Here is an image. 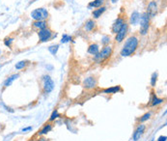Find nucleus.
Here are the masks:
<instances>
[{
  "label": "nucleus",
  "mask_w": 167,
  "mask_h": 141,
  "mask_svg": "<svg viewBox=\"0 0 167 141\" xmlns=\"http://www.w3.org/2000/svg\"><path fill=\"white\" fill-rule=\"evenodd\" d=\"M138 38L136 36H131L126 39V41L123 46V49L121 50V56L122 57H129L131 56L134 52L136 51L138 48Z\"/></svg>",
  "instance_id": "obj_1"
},
{
  "label": "nucleus",
  "mask_w": 167,
  "mask_h": 141,
  "mask_svg": "<svg viewBox=\"0 0 167 141\" xmlns=\"http://www.w3.org/2000/svg\"><path fill=\"white\" fill-rule=\"evenodd\" d=\"M113 49L110 45H105L103 49L96 55H94V60L98 62V63H101L102 61L108 59L111 55H112Z\"/></svg>",
  "instance_id": "obj_2"
},
{
  "label": "nucleus",
  "mask_w": 167,
  "mask_h": 141,
  "mask_svg": "<svg viewBox=\"0 0 167 141\" xmlns=\"http://www.w3.org/2000/svg\"><path fill=\"white\" fill-rule=\"evenodd\" d=\"M140 34L142 36H145L148 34V31L150 28V17L147 15V13H143L140 15Z\"/></svg>",
  "instance_id": "obj_3"
},
{
  "label": "nucleus",
  "mask_w": 167,
  "mask_h": 141,
  "mask_svg": "<svg viewBox=\"0 0 167 141\" xmlns=\"http://www.w3.org/2000/svg\"><path fill=\"white\" fill-rule=\"evenodd\" d=\"M31 18H32L34 20H45L47 18H49V11L45 8H38V9H35L34 11L31 12Z\"/></svg>",
  "instance_id": "obj_4"
},
{
  "label": "nucleus",
  "mask_w": 167,
  "mask_h": 141,
  "mask_svg": "<svg viewBox=\"0 0 167 141\" xmlns=\"http://www.w3.org/2000/svg\"><path fill=\"white\" fill-rule=\"evenodd\" d=\"M38 36H39V40L42 43H45L49 42L50 39L52 38V31L49 28H45L40 30L38 32Z\"/></svg>",
  "instance_id": "obj_5"
},
{
  "label": "nucleus",
  "mask_w": 167,
  "mask_h": 141,
  "mask_svg": "<svg viewBox=\"0 0 167 141\" xmlns=\"http://www.w3.org/2000/svg\"><path fill=\"white\" fill-rule=\"evenodd\" d=\"M43 87H44V91L45 94L50 93L54 89V82L49 75L43 76Z\"/></svg>",
  "instance_id": "obj_6"
},
{
  "label": "nucleus",
  "mask_w": 167,
  "mask_h": 141,
  "mask_svg": "<svg viewBox=\"0 0 167 141\" xmlns=\"http://www.w3.org/2000/svg\"><path fill=\"white\" fill-rule=\"evenodd\" d=\"M128 31H129V24L128 23H125V24L122 26V28L118 31V33H116L115 41L117 43H122L125 40L126 34H128Z\"/></svg>",
  "instance_id": "obj_7"
},
{
  "label": "nucleus",
  "mask_w": 167,
  "mask_h": 141,
  "mask_svg": "<svg viewBox=\"0 0 167 141\" xmlns=\"http://www.w3.org/2000/svg\"><path fill=\"white\" fill-rule=\"evenodd\" d=\"M97 83H98V81H97L96 78H95L94 76H89V77H87L84 79L83 86H84V88L91 90V89H94L95 87H96Z\"/></svg>",
  "instance_id": "obj_8"
},
{
  "label": "nucleus",
  "mask_w": 167,
  "mask_h": 141,
  "mask_svg": "<svg viewBox=\"0 0 167 141\" xmlns=\"http://www.w3.org/2000/svg\"><path fill=\"white\" fill-rule=\"evenodd\" d=\"M147 15L150 18H154L156 17V15L157 13V4L156 1H151L147 7Z\"/></svg>",
  "instance_id": "obj_9"
},
{
  "label": "nucleus",
  "mask_w": 167,
  "mask_h": 141,
  "mask_svg": "<svg viewBox=\"0 0 167 141\" xmlns=\"http://www.w3.org/2000/svg\"><path fill=\"white\" fill-rule=\"evenodd\" d=\"M125 23H126V20H125L124 18H118L112 24V28H111L112 33H114V34L118 33V31L122 28V26L125 24Z\"/></svg>",
  "instance_id": "obj_10"
},
{
  "label": "nucleus",
  "mask_w": 167,
  "mask_h": 141,
  "mask_svg": "<svg viewBox=\"0 0 167 141\" xmlns=\"http://www.w3.org/2000/svg\"><path fill=\"white\" fill-rule=\"evenodd\" d=\"M145 129H146L145 125H139V126L136 128V130H135V131L133 132V135H132L133 141H138L140 139L142 135L144 134Z\"/></svg>",
  "instance_id": "obj_11"
},
{
  "label": "nucleus",
  "mask_w": 167,
  "mask_h": 141,
  "mask_svg": "<svg viewBox=\"0 0 167 141\" xmlns=\"http://www.w3.org/2000/svg\"><path fill=\"white\" fill-rule=\"evenodd\" d=\"M19 77V74H14V75H10V76H8V77L6 78V80L4 81V83H3L4 87H9V86H11V85L13 84V82H14L15 80H17Z\"/></svg>",
  "instance_id": "obj_12"
},
{
  "label": "nucleus",
  "mask_w": 167,
  "mask_h": 141,
  "mask_svg": "<svg viewBox=\"0 0 167 141\" xmlns=\"http://www.w3.org/2000/svg\"><path fill=\"white\" fill-rule=\"evenodd\" d=\"M95 27H96V21L94 19L87 20L84 24V30L87 31V32H91V31H93L95 29Z\"/></svg>",
  "instance_id": "obj_13"
},
{
  "label": "nucleus",
  "mask_w": 167,
  "mask_h": 141,
  "mask_svg": "<svg viewBox=\"0 0 167 141\" xmlns=\"http://www.w3.org/2000/svg\"><path fill=\"white\" fill-rule=\"evenodd\" d=\"M139 20H140V14L136 11H134L131 15V19H130V21H131V25H136L139 23Z\"/></svg>",
  "instance_id": "obj_14"
},
{
  "label": "nucleus",
  "mask_w": 167,
  "mask_h": 141,
  "mask_svg": "<svg viewBox=\"0 0 167 141\" xmlns=\"http://www.w3.org/2000/svg\"><path fill=\"white\" fill-rule=\"evenodd\" d=\"M33 26L37 29H40V30H42V29H45L46 28L47 26V22L45 20H35L33 22Z\"/></svg>",
  "instance_id": "obj_15"
},
{
  "label": "nucleus",
  "mask_w": 167,
  "mask_h": 141,
  "mask_svg": "<svg viewBox=\"0 0 167 141\" xmlns=\"http://www.w3.org/2000/svg\"><path fill=\"white\" fill-rule=\"evenodd\" d=\"M87 51H88V53L92 54V55H96V54H98L100 52V48L97 44H91Z\"/></svg>",
  "instance_id": "obj_16"
},
{
  "label": "nucleus",
  "mask_w": 167,
  "mask_h": 141,
  "mask_svg": "<svg viewBox=\"0 0 167 141\" xmlns=\"http://www.w3.org/2000/svg\"><path fill=\"white\" fill-rule=\"evenodd\" d=\"M105 10H106V8L103 7V6L98 8V9H96V10H94V12H93V17H94V19H99L101 15L105 12Z\"/></svg>",
  "instance_id": "obj_17"
},
{
  "label": "nucleus",
  "mask_w": 167,
  "mask_h": 141,
  "mask_svg": "<svg viewBox=\"0 0 167 141\" xmlns=\"http://www.w3.org/2000/svg\"><path fill=\"white\" fill-rule=\"evenodd\" d=\"M121 91V86H113V87H110V88H106L102 92L105 94H115L117 92H120Z\"/></svg>",
  "instance_id": "obj_18"
},
{
  "label": "nucleus",
  "mask_w": 167,
  "mask_h": 141,
  "mask_svg": "<svg viewBox=\"0 0 167 141\" xmlns=\"http://www.w3.org/2000/svg\"><path fill=\"white\" fill-rule=\"evenodd\" d=\"M103 0H94V1H91L88 5L89 9H94V8H100L102 6L103 4Z\"/></svg>",
  "instance_id": "obj_19"
},
{
  "label": "nucleus",
  "mask_w": 167,
  "mask_h": 141,
  "mask_svg": "<svg viewBox=\"0 0 167 141\" xmlns=\"http://www.w3.org/2000/svg\"><path fill=\"white\" fill-rule=\"evenodd\" d=\"M51 130H52V126H51V125H49V124H47V125H45V126L41 130V131H39V135H46L47 132H49Z\"/></svg>",
  "instance_id": "obj_20"
},
{
  "label": "nucleus",
  "mask_w": 167,
  "mask_h": 141,
  "mask_svg": "<svg viewBox=\"0 0 167 141\" xmlns=\"http://www.w3.org/2000/svg\"><path fill=\"white\" fill-rule=\"evenodd\" d=\"M58 49H59V45H52L49 46V51L52 54V55H56Z\"/></svg>",
  "instance_id": "obj_21"
},
{
  "label": "nucleus",
  "mask_w": 167,
  "mask_h": 141,
  "mask_svg": "<svg viewBox=\"0 0 167 141\" xmlns=\"http://www.w3.org/2000/svg\"><path fill=\"white\" fill-rule=\"evenodd\" d=\"M27 63H28V61H24V60H22V61H19V62H18L17 64H15V69L17 70H22V69H24L25 67H26V65H27Z\"/></svg>",
  "instance_id": "obj_22"
},
{
  "label": "nucleus",
  "mask_w": 167,
  "mask_h": 141,
  "mask_svg": "<svg viewBox=\"0 0 167 141\" xmlns=\"http://www.w3.org/2000/svg\"><path fill=\"white\" fill-rule=\"evenodd\" d=\"M13 43H14L13 37H6L4 39V45H5V46H7V48H11Z\"/></svg>",
  "instance_id": "obj_23"
},
{
  "label": "nucleus",
  "mask_w": 167,
  "mask_h": 141,
  "mask_svg": "<svg viewBox=\"0 0 167 141\" xmlns=\"http://www.w3.org/2000/svg\"><path fill=\"white\" fill-rule=\"evenodd\" d=\"M163 103V100L162 99H158L156 95L153 96V99H152V105L155 106V105H158Z\"/></svg>",
  "instance_id": "obj_24"
},
{
  "label": "nucleus",
  "mask_w": 167,
  "mask_h": 141,
  "mask_svg": "<svg viewBox=\"0 0 167 141\" xmlns=\"http://www.w3.org/2000/svg\"><path fill=\"white\" fill-rule=\"evenodd\" d=\"M71 36H70V35H67V34H64L62 36V39H61V43L62 44H66V43H69V42H71Z\"/></svg>",
  "instance_id": "obj_25"
},
{
  "label": "nucleus",
  "mask_w": 167,
  "mask_h": 141,
  "mask_svg": "<svg viewBox=\"0 0 167 141\" xmlns=\"http://www.w3.org/2000/svg\"><path fill=\"white\" fill-rule=\"evenodd\" d=\"M156 81H157V73L156 72L152 75V77H151V85H152V87H155Z\"/></svg>",
  "instance_id": "obj_26"
},
{
  "label": "nucleus",
  "mask_w": 167,
  "mask_h": 141,
  "mask_svg": "<svg viewBox=\"0 0 167 141\" xmlns=\"http://www.w3.org/2000/svg\"><path fill=\"white\" fill-rule=\"evenodd\" d=\"M110 43V37L109 36H103L101 38V45L105 46V45H108V44Z\"/></svg>",
  "instance_id": "obj_27"
},
{
  "label": "nucleus",
  "mask_w": 167,
  "mask_h": 141,
  "mask_svg": "<svg viewBox=\"0 0 167 141\" xmlns=\"http://www.w3.org/2000/svg\"><path fill=\"white\" fill-rule=\"evenodd\" d=\"M151 112H148V113H145L144 115H143L141 118L139 119V121L141 122V123H143V122H145V121H147V120H149L150 118H151Z\"/></svg>",
  "instance_id": "obj_28"
},
{
  "label": "nucleus",
  "mask_w": 167,
  "mask_h": 141,
  "mask_svg": "<svg viewBox=\"0 0 167 141\" xmlns=\"http://www.w3.org/2000/svg\"><path fill=\"white\" fill-rule=\"evenodd\" d=\"M60 115H59V113H58V111L55 109V110L52 112V114H51V116H50V118H49V121H54L55 119H57L58 117H59Z\"/></svg>",
  "instance_id": "obj_29"
},
{
  "label": "nucleus",
  "mask_w": 167,
  "mask_h": 141,
  "mask_svg": "<svg viewBox=\"0 0 167 141\" xmlns=\"http://www.w3.org/2000/svg\"><path fill=\"white\" fill-rule=\"evenodd\" d=\"M30 130H32V127H27V128H24V129H22V131H23V132H26V131H30Z\"/></svg>",
  "instance_id": "obj_30"
},
{
  "label": "nucleus",
  "mask_w": 167,
  "mask_h": 141,
  "mask_svg": "<svg viewBox=\"0 0 167 141\" xmlns=\"http://www.w3.org/2000/svg\"><path fill=\"white\" fill-rule=\"evenodd\" d=\"M157 141H166V136H161L160 138L157 139Z\"/></svg>",
  "instance_id": "obj_31"
},
{
  "label": "nucleus",
  "mask_w": 167,
  "mask_h": 141,
  "mask_svg": "<svg viewBox=\"0 0 167 141\" xmlns=\"http://www.w3.org/2000/svg\"><path fill=\"white\" fill-rule=\"evenodd\" d=\"M111 1H112V2H113V3H115V2H116V1H117V0H111Z\"/></svg>",
  "instance_id": "obj_32"
},
{
  "label": "nucleus",
  "mask_w": 167,
  "mask_h": 141,
  "mask_svg": "<svg viewBox=\"0 0 167 141\" xmlns=\"http://www.w3.org/2000/svg\"><path fill=\"white\" fill-rule=\"evenodd\" d=\"M1 54H2V51H1V49H0V56H1Z\"/></svg>",
  "instance_id": "obj_33"
},
{
  "label": "nucleus",
  "mask_w": 167,
  "mask_h": 141,
  "mask_svg": "<svg viewBox=\"0 0 167 141\" xmlns=\"http://www.w3.org/2000/svg\"><path fill=\"white\" fill-rule=\"evenodd\" d=\"M0 68H1V65H0Z\"/></svg>",
  "instance_id": "obj_34"
}]
</instances>
